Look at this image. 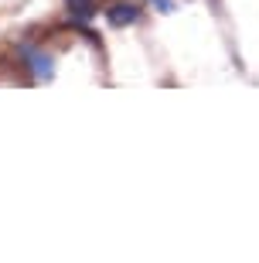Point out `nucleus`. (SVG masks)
<instances>
[{
  "label": "nucleus",
  "mask_w": 259,
  "mask_h": 263,
  "mask_svg": "<svg viewBox=\"0 0 259 263\" xmlns=\"http://www.w3.org/2000/svg\"><path fill=\"white\" fill-rule=\"evenodd\" d=\"M24 59H28L31 72H34L38 79H48L51 76V59H48V55H41V51H34V48H28V45H24Z\"/></svg>",
  "instance_id": "obj_2"
},
{
  "label": "nucleus",
  "mask_w": 259,
  "mask_h": 263,
  "mask_svg": "<svg viewBox=\"0 0 259 263\" xmlns=\"http://www.w3.org/2000/svg\"><path fill=\"white\" fill-rule=\"evenodd\" d=\"M136 17H140V10L133 4H113V7H106V21L113 28H130V24H136Z\"/></svg>",
  "instance_id": "obj_1"
},
{
  "label": "nucleus",
  "mask_w": 259,
  "mask_h": 263,
  "mask_svg": "<svg viewBox=\"0 0 259 263\" xmlns=\"http://www.w3.org/2000/svg\"><path fill=\"white\" fill-rule=\"evenodd\" d=\"M65 10L75 21H89L92 14H96V4H92V0H65Z\"/></svg>",
  "instance_id": "obj_3"
},
{
  "label": "nucleus",
  "mask_w": 259,
  "mask_h": 263,
  "mask_svg": "<svg viewBox=\"0 0 259 263\" xmlns=\"http://www.w3.org/2000/svg\"><path fill=\"white\" fill-rule=\"evenodd\" d=\"M154 7L164 10V14H171V10H174V0H154Z\"/></svg>",
  "instance_id": "obj_4"
}]
</instances>
